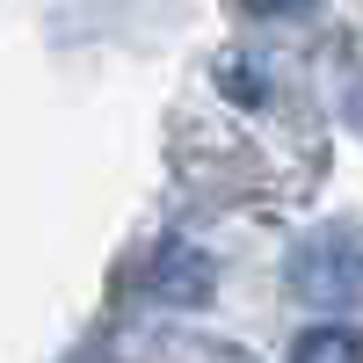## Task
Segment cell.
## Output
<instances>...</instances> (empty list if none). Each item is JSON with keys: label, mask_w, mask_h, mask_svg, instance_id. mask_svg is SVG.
Wrapping results in <instances>:
<instances>
[{"label": "cell", "mask_w": 363, "mask_h": 363, "mask_svg": "<svg viewBox=\"0 0 363 363\" xmlns=\"http://www.w3.org/2000/svg\"><path fill=\"white\" fill-rule=\"evenodd\" d=\"M291 284L320 306H363V233H320L298 247Z\"/></svg>", "instance_id": "6da1fadb"}, {"label": "cell", "mask_w": 363, "mask_h": 363, "mask_svg": "<svg viewBox=\"0 0 363 363\" xmlns=\"http://www.w3.org/2000/svg\"><path fill=\"white\" fill-rule=\"evenodd\" d=\"M291 363H363V335L356 327H313L291 342Z\"/></svg>", "instance_id": "7a4b0ae2"}, {"label": "cell", "mask_w": 363, "mask_h": 363, "mask_svg": "<svg viewBox=\"0 0 363 363\" xmlns=\"http://www.w3.org/2000/svg\"><path fill=\"white\" fill-rule=\"evenodd\" d=\"M291 0H247V15H284Z\"/></svg>", "instance_id": "3957f363"}]
</instances>
